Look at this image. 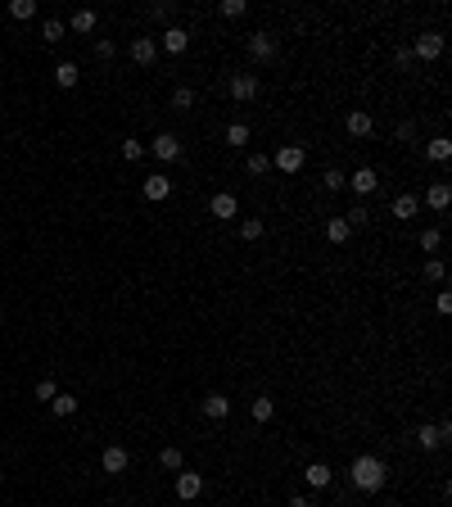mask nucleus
Listing matches in <instances>:
<instances>
[{"label": "nucleus", "mask_w": 452, "mask_h": 507, "mask_svg": "<svg viewBox=\"0 0 452 507\" xmlns=\"http://www.w3.org/2000/svg\"><path fill=\"white\" fill-rule=\"evenodd\" d=\"M353 489H362V494H380V489L389 485V466L380 462L376 453H362V457H353Z\"/></svg>", "instance_id": "f257e3e1"}, {"label": "nucleus", "mask_w": 452, "mask_h": 507, "mask_svg": "<svg viewBox=\"0 0 452 507\" xmlns=\"http://www.w3.org/2000/svg\"><path fill=\"white\" fill-rule=\"evenodd\" d=\"M303 163H308V150H303V145H280V150L271 154V168H280V173H299Z\"/></svg>", "instance_id": "f03ea898"}, {"label": "nucleus", "mask_w": 452, "mask_h": 507, "mask_svg": "<svg viewBox=\"0 0 452 507\" xmlns=\"http://www.w3.org/2000/svg\"><path fill=\"white\" fill-rule=\"evenodd\" d=\"M127 466H131V453L122 449V444H109L104 453H100V471L104 475H122Z\"/></svg>", "instance_id": "7ed1b4c3"}, {"label": "nucleus", "mask_w": 452, "mask_h": 507, "mask_svg": "<svg viewBox=\"0 0 452 507\" xmlns=\"http://www.w3.org/2000/svg\"><path fill=\"white\" fill-rule=\"evenodd\" d=\"M226 91H231V100H240V105H249V100L258 96V77H253V73H231V82H226Z\"/></svg>", "instance_id": "20e7f679"}, {"label": "nucleus", "mask_w": 452, "mask_h": 507, "mask_svg": "<svg viewBox=\"0 0 452 507\" xmlns=\"http://www.w3.org/2000/svg\"><path fill=\"white\" fill-rule=\"evenodd\" d=\"M448 440H452V426H448V421H439V426H420V431H416V444L425 449V453H430V449H443Z\"/></svg>", "instance_id": "39448f33"}, {"label": "nucleus", "mask_w": 452, "mask_h": 507, "mask_svg": "<svg viewBox=\"0 0 452 507\" xmlns=\"http://www.w3.org/2000/svg\"><path fill=\"white\" fill-rule=\"evenodd\" d=\"M249 54H253L258 64H271V59H276V36H271V32H253V36H249Z\"/></svg>", "instance_id": "423d86ee"}, {"label": "nucleus", "mask_w": 452, "mask_h": 507, "mask_svg": "<svg viewBox=\"0 0 452 507\" xmlns=\"http://www.w3.org/2000/svg\"><path fill=\"white\" fill-rule=\"evenodd\" d=\"M439 54H443V36H439V32L416 36V45H411V59H425V64H430V59H439Z\"/></svg>", "instance_id": "0eeeda50"}, {"label": "nucleus", "mask_w": 452, "mask_h": 507, "mask_svg": "<svg viewBox=\"0 0 452 507\" xmlns=\"http://www.w3.org/2000/svg\"><path fill=\"white\" fill-rule=\"evenodd\" d=\"M154 159H163V163H172V159H181V140L172 136V131H159V136H154Z\"/></svg>", "instance_id": "6e6552de"}, {"label": "nucleus", "mask_w": 452, "mask_h": 507, "mask_svg": "<svg viewBox=\"0 0 452 507\" xmlns=\"http://www.w3.org/2000/svg\"><path fill=\"white\" fill-rule=\"evenodd\" d=\"M185 45H190V32L185 28H163V36H159V50H168V54H185Z\"/></svg>", "instance_id": "1a4fd4ad"}, {"label": "nucleus", "mask_w": 452, "mask_h": 507, "mask_svg": "<svg viewBox=\"0 0 452 507\" xmlns=\"http://www.w3.org/2000/svg\"><path fill=\"white\" fill-rule=\"evenodd\" d=\"M131 59H136L140 68H150L154 59H159V41H154V36H131Z\"/></svg>", "instance_id": "9d476101"}, {"label": "nucleus", "mask_w": 452, "mask_h": 507, "mask_svg": "<svg viewBox=\"0 0 452 507\" xmlns=\"http://www.w3.org/2000/svg\"><path fill=\"white\" fill-rule=\"evenodd\" d=\"M344 127H348V136H371V131H376V118H371V114H366V109H353V114H348L344 118Z\"/></svg>", "instance_id": "9b49d317"}, {"label": "nucleus", "mask_w": 452, "mask_h": 507, "mask_svg": "<svg viewBox=\"0 0 452 507\" xmlns=\"http://www.w3.org/2000/svg\"><path fill=\"white\" fill-rule=\"evenodd\" d=\"M208 213L226 222V217H236V213H240V199H236L231 191H222V195H213V199H208Z\"/></svg>", "instance_id": "f8f14e48"}, {"label": "nucleus", "mask_w": 452, "mask_h": 507, "mask_svg": "<svg viewBox=\"0 0 452 507\" xmlns=\"http://www.w3.org/2000/svg\"><path fill=\"white\" fill-rule=\"evenodd\" d=\"M204 494V475H194V471H181L177 475V498H185V503H190V498H199Z\"/></svg>", "instance_id": "ddd939ff"}, {"label": "nucleus", "mask_w": 452, "mask_h": 507, "mask_svg": "<svg viewBox=\"0 0 452 507\" xmlns=\"http://www.w3.org/2000/svg\"><path fill=\"white\" fill-rule=\"evenodd\" d=\"M348 186H353V195H371L380 186V177H376V168H357V173L348 177Z\"/></svg>", "instance_id": "4468645a"}, {"label": "nucleus", "mask_w": 452, "mask_h": 507, "mask_svg": "<svg viewBox=\"0 0 452 507\" xmlns=\"http://www.w3.org/2000/svg\"><path fill=\"white\" fill-rule=\"evenodd\" d=\"M303 480H308V485H313V489H326V485H330V480H335V471H330V466H326V462H308V471H303Z\"/></svg>", "instance_id": "2eb2a0df"}, {"label": "nucleus", "mask_w": 452, "mask_h": 507, "mask_svg": "<svg viewBox=\"0 0 452 507\" xmlns=\"http://www.w3.org/2000/svg\"><path fill=\"white\" fill-rule=\"evenodd\" d=\"M425 204H430V208H439V213H443V208L452 204V186H448V182H434L430 191H425Z\"/></svg>", "instance_id": "dca6fc26"}, {"label": "nucleus", "mask_w": 452, "mask_h": 507, "mask_svg": "<svg viewBox=\"0 0 452 507\" xmlns=\"http://www.w3.org/2000/svg\"><path fill=\"white\" fill-rule=\"evenodd\" d=\"M172 195V182L163 173H154V177H145V199H168Z\"/></svg>", "instance_id": "f3484780"}, {"label": "nucleus", "mask_w": 452, "mask_h": 507, "mask_svg": "<svg viewBox=\"0 0 452 507\" xmlns=\"http://www.w3.org/2000/svg\"><path fill=\"white\" fill-rule=\"evenodd\" d=\"M416 213H420V199H416V195H398V199H394V217H398V222H411Z\"/></svg>", "instance_id": "a211bd4d"}, {"label": "nucleus", "mask_w": 452, "mask_h": 507, "mask_svg": "<svg viewBox=\"0 0 452 507\" xmlns=\"http://www.w3.org/2000/svg\"><path fill=\"white\" fill-rule=\"evenodd\" d=\"M226 412H231V399H226V394H208L204 399V417L208 421H222Z\"/></svg>", "instance_id": "6ab92c4d"}, {"label": "nucleus", "mask_w": 452, "mask_h": 507, "mask_svg": "<svg viewBox=\"0 0 452 507\" xmlns=\"http://www.w3.org/2000/svg\"><path fill=\"white\" fill-rule=\"evenodd\" d=\"M77 77H82V68H77V64H68V59H64V64H54V82H59L64 91L77 87Z\"/></svg>", "instance_id": "aec40b11"}, {"label": "nucleus", "mask_w": 452, "mask_h": 507, "mask_svg": "<svg viewBox=\"0 0 452 507\" xmlns=\"http://www.w3.org/2000/svg\"><path fill=\"white\" fill-rule=\"evenodd\" d=\"M425 154H430L434 163H448V159H452V140H448V136H434L430 145H425Z\"/></svg>", "instance_id": "412c9836"}, {"label": "nucleus", "mask_w": 452, "mask_h": 507, "mask_svg": "<svg viewBox=\"0 0 452 507\" xmlns=\"http://www.w3.org/2000/svg\"><path fill=\"white\" fill-rule=\"evenodd\" d=\"M326 236H330V240H335V245H344V240H348V236H353V227H348L344 217H330V222H326Z\"/></svg>", "instance_id": "4be33fe9"}, {"label": "nucleus", "mask_w": 452, "mask_h": 507, "mask_svg": "<svg viewBox=\"0 0 452 507\" xmlns=\"http://www.w3.org/2000/svg\"><path fill=\"white\" fill-rule=\"evenodd\" d=\"M50 412H54V417H73V412H77V399H73V394H54V399H50Z\"/></svg>", "instance_id": "5701e85b"}, {"label": "nucleus", "mask_w": 452, "mask_h": 507, "mask_svg": "<svg viewBox=\"0 0 452 507\" xmlns=\"http://www.w3.org/2000/svg\"><path fill=\"white\" fill-rule=\"evenodd\" d=\"M68 28H73V32H95V14H91V10H77L73 19H68Z\"/></svg>", "instance_id": "b1692460"}, {"label": "nucleus", "mask_w": 452, "mask_h": 507, "mask_svg": "<svg viewBox=\"0 0 452 507\" xmlns=\"http://www.w3.org/2000/svg\"><path fill=\"white\" fill-rule=\"evenodd\" d=\"M36 14V0H10V19H19V23H27Z\"/></svg>", "instance_id": "393cba45"}, {"label": "nucleus", "mask_w": 452, "mask_h": 507, "mask_svg": "<svg viewBox=\"0 0 452 507\" xmlns=\"http://www.w3.org/2000/svg\"><path fill=\"white\" fill-rule=\"evenodd\" d=\"M226 145H236V150L249 145V127H245V122H231V127H226Z\"/></svg>", "instance_id": "a878e982"}, {"label": "nucleus", "mask_w": 452, "mask_h": 507, "mask_svg": "<svg viewBox=\"0 0 452 507\" xmlns=\"http://www.w3.org/2000/svg\"><path fill=\"white\" fill-rule=\"evenodd\" d=\"M240 240H249V245L262 240V217H245V222H240Z\"/></svg>", "instance_id": "bb28decb"}, {"label": "nucleus", "mask_w": 452, "mask_h": 507, "mask_svg": "<svg viewBox=\"0 0 452 507\" xmlns=\"http://www.w3.org/2000/svg\"><path fill=\"white\" fill-rule=\"evenodd\" d=\"M420 277L430 281V285H439V281H443V277H448V268H443V263H439V259H425V268H420Z\"/></svg>", "instance_id": "cd10ccee"}, {"label": "nucleus", "mask_w": 452, "mask_h": 507, "mask_svg": "<svg viewBox=\"0 0 452 507\" xmlns=\"http://www.w3.org/2000/svg\"><path fill=\"white\" fill-rule=\"evenodd\" d=\"M276 417V403L267 399V394H258V399H253V421H271Z\"/></svg>", "instance_id": "c85d7f7f"}, {"label": "nucleus", "mask_w": 452, "mask_h": 507, "mask_svg": "<svg viewBox=\"0 0 452 507\" xmlns=\"http://www.w3.org/2000/svg\"><path fill=\"white\" fill-rule=\"evenodd\" d=\"M41 41H64V19H45V28H41Z\"/></svg>", "instance_id": "c756f323"}, {"label": "nucleus", "mask_w": 452, "mask_h": 507, "mask_svg": "<svg viewBox=\"0 0 452 507\" xmlns=\"http://www.w3.org/2000/svg\"><path fill=\"white\" fill-rule=\"evenodd\" d=\"M267 168H271V159H267V154H249V159H245V173H249V177H262Z\"/></svg>", "instance_id": "7c9ffc66"}, {"label": "nucleus", "mask_w": 452, "mask_h": 507, "mask_svg": "<svg viewBox=\"0 0 452 507\" xmlns=\"http://www.w3.org/2000/svg\"><path fill=\"white\" fill-rule=\"evenodd\" d=\"M159 462L168 466V471H181V466H185V457H181V449H172V444H168V449L159 453Z\"/></svg>", "instance_id": "2f4dec72"}, {"label": "nucleus", "mask_w": 452, "mask_h": 507, "mask_svg": "<svg viewBox=\"0 0 452 507\" xmlns=\"http://www.w3.org/2000/svg\"><path fill=\"white\" fill-rule=\"evenodd\" d=\"M122 159H127V163H140V159H145V145H140L136 136H127V140H122Z\"/></svg>", "instance_id": "473e14b6"}, {"label": "nucleus", "mask_w": 452, "mask_h": 507, "mask_svg": "<svg viewBox=\"0 0 452 507\" xmlns=\"http://www.w3.org/2000/svg\"><path fill=\"white\" fill-rule=\"evenodd\" d=\"M321 186H326V191H344V186H348V177H344V173H339V168H326V177H321Z\"/></svg>", "instance_id": "72a5a7b5"}, {"label": "nucleus", "mask_w": 452, "mask_h": 507, "mask_svg": "<svg viewBox=\"0 0 452 507\" xmlns=\"http://www.w3.org/2000/svg\"><path fill=\"white\" fill-rule=\"evenodd\" d=\"M443 245V231L439 227H430V231H420V249H425V254H434V249Z\"/></svg>", "instance_id": "f704fd0d"}, {"label": "nucleus", "mask_w": 452, "mask_h": 507, "mask_svg": "<svg viewBox=\"0 0 452 507\" xmlns=\"http://www.w3.org/2000/svg\"><path fill=\"white\" fill-rule=\"evenodd\" d=\"M177 10H181L177 0H172V5L163 0V5H154V19H163V23H168V28H172V23H177Z\"/></svg>", "instance_id": "c9c22d12"}, {"label": "nucleus", "mask_w": 452, "mask_h": 507, "mask_svg": "<svg viewBox=\"0 0 452 507\" xmlns=\"http://www.w3.org/2000/svg\"><path fill=\"white\" fill-rule=\"evenodd\" d=\"M194 105V91L190 87H172V109H190Z\"/></svg>", "instance_id": "e433bc0d"}, {"label": "nucleus", "mask_w": 452, "mask_h": 507, "mask_svg": "<svg viewBox=\"0 0 452 507\" xmlns=\"http://www.w3.org/2000/svg\"><path fill=\"white\" fill-rule=\"evenodd\" d=\"M222 14H226V19H245L249 5H245V0H222Z\"/></svg>", "instance_id": "4c0bfd02"}, {"label": "nucleus", "mask_w": 452, "mask_h": 507, "mask_svg": "<svg viewBox=\"0 0 452 507\" xmlns=\"http://www.w3.org/2000/svg\"><path fill=\"white\" fill-rule=\"evenodd\" d=\"M59 389H54V380H36V389H32V399H41V403H50Z\"/></svg>", "instance_id": "58836bf2"}, {"label": "nucleus", "mask_w": 452, "mask_h": 507, "mask_svg": "<svg viewBox=\"0 0 452 507\" xmlns=\"http://www.w3.org/2000/svg\"><path fill=\"white\" fill-rule=\"evenodd\" d=\"M366 217H371V213H366V204H353V208L344 213V222H348V227H362Z\"/></svg>", "instance_id": "ea45409f"}, {"label": "nucleus", "mask_w": 452, "mask_h": 507, "mask_svg": "<svg viewBox=\"0 0 452 507\" xmlns=\"http://www.w3.org/2000/svg\"><path fill=\"white\" fill-rule=\"evenodd\" d=\"M113 50H118V45L109 41V36H100V41H95V59H113Z\"/></svg>", "instance_id": "a19ab883"}, {"label": "nucleus", "mask_w": 452, "mask_h": 507, "mask_svg": "<svg viewBox=\"0 0 452 507\" xmlns=\"http://www.w3.org/2000/svg\"><path fill=\"white\" fill-rule=\"evenodd\" d=\"M394 68H411V50H407V45H398V50H394Z\"/></svg>", "instance_id": "79ce46f5"}, {"label": "nucleus", "mask_w": 452, "mask_h": 507, "mask_svg": "<svg viewBox=\"0 0 452 507\" xmlns=\"http://www.w3.org/2000/svg\"><path fill=\"white\" fill-rule=\"evenodd\" d=\"M434 303H439V313H452V294L448 290H439V299H434Z\"/></svg>", "instance_id": "37998d69"}, {"label": "nucleus", "mask_w": 452, "mask_h": 507, "mask_svg": "<svg viewBox=\"0 0 452 507\" xmlns=\"http://www.w3.org/2000/svg\"><path fill=\"white\" fill-rule=\"evenodd\" d=\"M290 507H313V498H308V494H294V498H290Z\"/></svg>", "instance_id": "c03bdc74"}, {"label": "nucleus", "mask_w": 452, "mask_h": 507, "mask_svg": "<svg viewBox=\"0 0 452 507\" xmlns=\"http://www.w3.org/2000/svg\"><path fill=\"white\" fill-rule=\"evenodd\" d=\"M0 485H5V471H0Z\"/></svg>", "instance_id": "a18cd8bd"}]
</instances>
